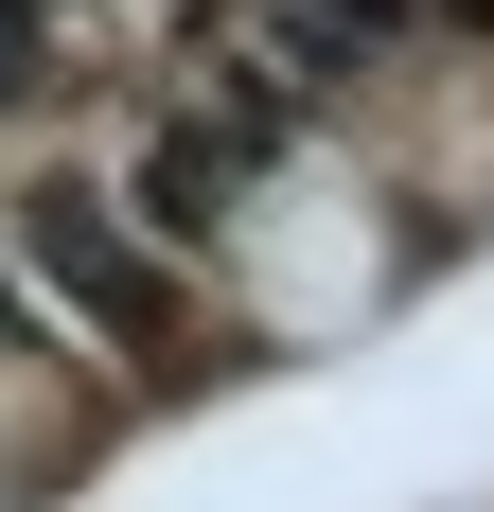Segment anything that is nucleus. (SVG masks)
<instances>
[{
    "instance_id": "f257e3e1",
    "label": "nucleus",
    "mask_w": 494,
    "mask_h": 512,
    "mask_svg": "<svg viewBox=\"0 0 494 512\" xmlns=\"http://www.w3.org/2000/svg\"><path fill=\"white\" fill-rule=\"evenodd\" d=\"M36 265L106 318V336H124V354H159V336H177V283H159V248H142L106 195H36Z\"/></svg>"
}]
</instances>
